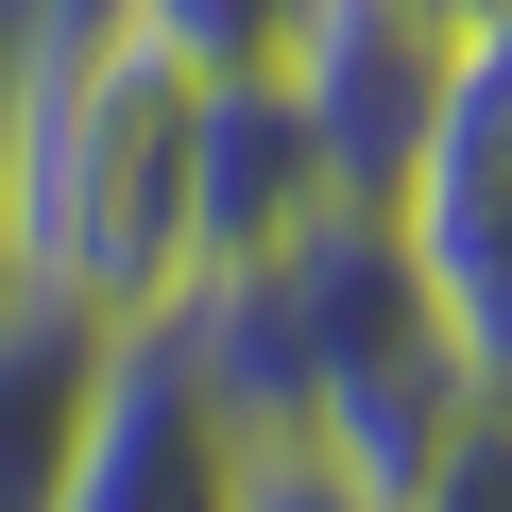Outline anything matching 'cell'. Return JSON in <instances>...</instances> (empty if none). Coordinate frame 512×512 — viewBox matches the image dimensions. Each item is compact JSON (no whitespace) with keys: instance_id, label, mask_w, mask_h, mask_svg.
Masks as SVG:
<instances>
[{"instance_id":"obj_1","label":"cell","mask_w":512,"mask_h":512,"mask_svg":"<svg viewBox=\"0 0 512 512\" xmlns=\"http://www.w3.org/2000/svg\"><path fill=\"white\" fill-rule=\"evenodd\" d=\"M188 274H205V69L103 18L35 52V103H18V291L171 325Z\"/></svg>"},{"instance_id":"obj_2","label":"cell","mask_w":512,"mask_h":512,"mask_svg":"<svg viewBox=\"0 0 512 512\" xmlns=\"http://www.w3.org/2000/svg\"><path fill=\"white\" fill-rule=\"evenodd\" d=\"M393 239L478 376V410H512V18H478L444 52V103H427V154L393 171Z\"/></svg>"},{"instance_id":"obj_3","label":"cell","mask_w":512,"mask_h":512,"mask_svg":"<svg viewBox=\"0 0 512 512\" xmlns=\"http://www.w3.org/2000/svg\"><path fill=\"white\" fill-rule=\"evenodd\" d=\"M239 461H256V427L222 410V376L188 359V325H137L52 512H239Z\"/></svg>"},{"instance_id":"obj_4","label":"cell","mask_w":512,"mask_h":512,"mask_svg":"<svg viewBox=\"0 0 512 512\" xmlns=\"http://www.w3.org/2000/svg\"><path fill=\"white\" fill-rule=\"evenodd\" d=\"M120 342H137V325H103V308H69V291H0V512H52V495H69Z\"/></svg>"},{"instance_id":"obj_5","label":"cell","mask_w":512,"mask_h":512,"mask_svg":"<svg viewBox=\"0 0 512 512\" xmlns=\"http://www.w3.org/2000/svg\"><path fill=\"white\" fill-rule=\"evenodd\" d=\"M120 18H137L154 52H188L205 86H274V69L308 52V18H325V0H120Z\"/></svg>"},{"instance_id":"obj_6","label":"cell","mask_w":512,"mask_h":512,"mask_svg":"<svg viewBox=\"0 0 512 512\" xmlns=\"http://www.w3.org/2000/svg\"><path fill=\"white\" fill-rule=\"evenodd\" d=\"M239 512H393L359 461H325L308 427H256V461H239Z\"/></svg>"},{"instance_id":"obj_7","label":"cell","mask_w":512,"mask_h":512,"mask_svg":"<svg viewBox=\"0 0 512 512\" xmlns=\"http://www.w3.org/2000/svg\"><path fill=\"white\" fill-rule=\"evenodd\" d=\"M393 18H427V35H478V18H512V0H393Z\"/></svg>"}]
</instances>
